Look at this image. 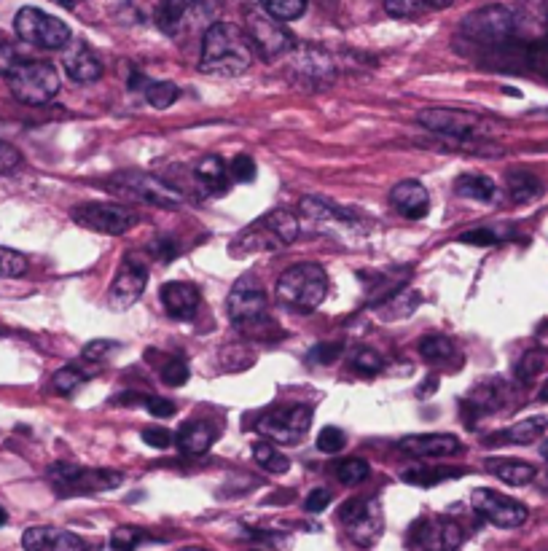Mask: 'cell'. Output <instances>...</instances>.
Segmentation results:
<instances>
[{"mask_svg": "<svg viewBox=\"0 0 548 551\" xmlns=\"http://www.w3.org/2000/svg\"><path fill=\"white\" fill-rule=\"evenodd\" d=\"M229 178L234 183H250L256 178V162L248 154L234 156L232 164H229Z\"/></svg>", "mask_w": 548, "mask_h": 551, "instance_id": "obj_43", "label": "cell"}, {"mask_svg": "<svg viewBox=\"0 0 548 551\" xmlns=\"http://www.w3.org/2000/svg\"><path fill=\"white\" fill-rule=\"evenodd\" d=\"M452 476H460L457 468H430V465H417V468H409L403 471L401 479L406 484H414V487H436V484L452 479Z\"/></svg>", "mask_w": 548, "mask_h": 551, "instance_id": "obj_30", "label": "cell"}, {"mask_svg": "<svg viewBox=\"0 0 548 551\" xmlns=\"http://www.w3.org/2000/svg\"><path fill=\"white\" fill-rule=\"evenodd\" d=\"M489 474L500 479L503 484H511V487H527L538 479V471L535 465L524 463V460H516V457H489L484 463Z\"/></svg>", "mask_w": 548, "mask_h": 551, "instance_id": "obj_23", "label": "cell"}, {"mask_svg": "<svg viewBox=\"0 0 548 551\" xmlns=\"http://www.w3.org/2000/svg\"><path fill=\"white\" fill-rule=\"evenodd\" d=\"M229 315L234 326L245 328L266 318V291L256 275H242L229 293Z\"/></svg>", "mask_w": 548, "mask_h": 551, "instance_id": "obj_16", "label": "cell"}, {"mask_svg": "<svg viewBox=\"0 0 548 551\" xmlns=\"http://www.w3.org/2000/svg\"><path fill=\"white\" fill-rule=\"evenodd\" d=\"M140 439L146 441L148 447L167 449L172 444V433L167 428H146V431L140 433Z\"/></svg>", "mask_w": 548, "mask_h": 551, "instance_id": "obj_51", "label": "cell"}, {"mask_svg": "<svg viewBox=\"0 0 548 551\" xmlns=\"http://www.w3.org/2000/svg\"><path fill=\"white\" fill-rule=\"evenodd\" d=\"M213 439V428L207 422H186V425H180L175 444L186 455H205L210 444H213Z\"/></svg>", "mask_w": 548, "mask_h": 551, "instance_id": "obj_25", "label": "cell"}, {"mask_svg": "<svg viewBox=\"0 0 548 551\" xmlns=\"http://www.w3.org/2000/svg\"><path fill=\"white\" fill-rule=\"evenodd\" d=\"M390 205L406 218H422L428 213L430 197L428 189L420 181H403L390 191Z\"/></svg>", "mask_w": 548, "mask_h": 551, "instance_id": "obj_22", "label": "cell"}, {"mask_svg": "<svg viewBox=\"0 0 548 551\" xmlns=\"http://www.w3.org/2000/svg\"><path fill=\"white\" fill-rule=\"evenodd\" d=\"M180 551H207V549H199V546H189V549H180Z\"/></svg>", "mask_w": 548, "mask_h": 551, "instance_id": "obj_62", "label": "cell"}, {"mask_svg": "<svg viewBox=\"0 0 548 551\" xmlns=\"http://www.w3.org/2000/svg\"><path fill=\"white\" fill-rule=\"evenodd\" d=\"M248 38L253 49H256L264 60H274L280 54L291 52L296 41L293 35L283 27V22L272 19L266 11H250L248 14Z\"/></svg>", "mask_w": 548, "mask_h": 551, "instance_id": "obj_14", "label": "cell"}, {"mask_svg": "<svg viewBox=\"0 0 548 551\" xmlns=\"http://www.w3.org/2000/svg\"><path fill=\"white\" fill-rule=\"evenodd\" d=\"M178 97H180V89L175 87L172 81H151L146 89V100L154 105V108H159V111L170 108Z\"/></svg>", "mask_w": 548, "mask_h": 551, "instance_id": "obj_38", "label": "cell"}, {"mask_svg": "<svg viewBox=\"0 0 548 551\" xmlns=\"http://www.w3.org/2000/svg\"><path fill=\"white\" fill-rule=\"evenodd\" d=\"M460 242H468V245H495V242H500V237L495 232H489V229H473V232H465Z\"/></svg>", "mask_w": 548, "mask_h": 551, "instance_id": "obj_53", "label": "cell"}, {"mask_svg": "<svg viewBox=\"0 0 548 551\" xmlns=\"http://www.w3.org/2000/svg\"><path fill=\"white\" fill-rule=\"evenodd\" d=\"M73 221L89 232L116 237V234H127L129 229H135L140 218L135 210L116 205V202H84L73 210Z\"/></svg>", "mask_w": 548, "mask_h": 551, "instance_id": "obj_12", "label": "cell"}, {"mask_svg": "<svg viewBox=\"0 0 548 551\" xmlns=\"http://www.w3.org/2000/svg\"><path fill=\"white\" fill-rule=\"evenodd\" d=\"M540 401H546V404H548V382L543 385V390H540Z\"/></svg>", "mask_w": 548, "mask_h": 551, "instance_id": "obj_59", "label": "cell"}, {"mask_svg": "<svg viewBox=\"0 0 548 551\" xmlns=\"http://www.w3.org/2000/svg\"><path fill=\"white\" fill-rule=\"evenodd\" d=\"M54 538V527H27L22 535V549L25 551H49Z\"/></svg>", "mask_w": 548, "mask_h": 551, "instance_id": "obj_42", "label": "cell"}, {"mask_svg": "<svg viewBox=\"0 0 548 551\" xmlns=\"http://www.w3.org/2000/svg\"><path fill=\"white\" fill-rule=\"evenodd\" d=\"M312 425V409L304 404L269 409L256 420V433L269 444H296L307 436Z\"/></svg>", "mask_w": 548, "mask_h": 551, "instance_id": "obj_9", "label": "cell"}, {"mask_svg": "<svg viewBox=\"0 0 548 551\" xmlns=\"http://www.w3.org/2000/svg\"><path fill=\"white\" fill-rule=\"evenodd\" d=\"M6 519H9V514H6V508L0 506V525H6Z\"/></svg>", "mask_w": 548, "mask_h": 551, "instance_id": "obj_60", "label": "cell"}, {"mask_svg": "<svg viewBox=\"0 0 548 551\" xmlns=\"http://www.w3.org/2000/svg\"><path fill=\"white\" fill-rule=\"evenodd\" d=\"M398 449L411 457H446L460 452V439L452 433H414L398 441Z\"/></svg>", "mask_w": 548, "mask_h": 551, "instance_id": "obj_20", "label": "cell"}, {"mask_svg": "<svg viewBox=\"0 0 548 551\" xmlns=\"http://www.w3.org/2000/svg\"><path fill=\"white\" fill-rule=\"evenodd\" d=\"M162 379H164V385H172V388L186 385V379H189V363L180 361V358H172V361L164 363Z\"/></svg>", "mask_w": 548, "mask_h": 551, "instance_id": "obj_45", "label": "cell"}, {"mask_svg": "<svg viewBox=\"0 0 548 551\" xmlns=\"http://www.w3.org/2000/svg\"><path fill=\"white\" fill-rule=\"evenodd\" d=\"M19 62L22 60H19L17 49H14L11 44H6V41H0V76H9Z\"/></svg>", "mask_w": 548, "mask_h": 551, "instance_id": "obj_52", "label": "cell"}, {"mask_svg": "<svg viewBox=\"0 0 548 551\" xmlns=\"http://www.w3.org/2000/svg\"><path fill=\"white\" fill-rule=\"evenodd\" d=\"M111 353H116V345L108 342V339H97V342H89V345L84 347V361L100 366Z\"/></svg>", "mask_w": 548, "mask_h": 551, "instance_id": "obj_49", "label": "cell"}, {"mask_svg": "<svg viewBox=\"0 0 548 551\" xmlns=\"http://www.w3.org/2000/svg\"><path fill=\"white\" fill-rule=\"evenodd\" d=\"M436 382H438L436 377H430L428 382H422V385H428V388H420V396H430V393L436 390Z\"/></svg>", "mask_w": 548, "mask_h": 551, "instance_id": "obj_56", "label": "cell"}, {"mask_svg": "<svg viewBox=\"0 0 548 551\" xmlns=\"http://www.w3.org/2000/svg\"><path fill=\"white\" fill-rule=\"evenodd\" d=\"M334 471L339 482L347 484V487H355V484H360L369 476V463L363 457H347V460L336 465Z\"/></svg>", "mask_w": 548, "mask_h": 551, "instance_id": "obj_36", "label": "cell"}, {"mask_svg": "<svg viewBox=\"0 0 548 551\" xmlns=\"http://www.w3.org/2000/svg\"><path fill=\"white\" fill-rule=\"evenodd\" d=\"M11 95L25 105H46L60 95V73L52 62L22 60L9 73Z\"/></svg>", "mask_w": 548, "mask_h": 551, "instance_id": "obj_4", "label": "cell"}, {"mask_svg": "<svg viewBox=\"0 0 548 551\" xmlns=\"http://www.w3.org/2000/svg\"><path fill=\"white\" fill-rule=\"evenodd\" d=\"M108 186H111L113 194H119V197L124 199H132V202H143V205H156V207L183 205L180 191H175L172 186L159 181L156 175L119 173V175H113L111 181H108Z\"/></svg>", "mask_w": 548, "mask_h": 551, "instance_id": "obj_10", "label": "cell"}, {"mask_svg": "<svg viewBox=\"0 0 548 551\" xmlns=\"http://www.w3.org/2000/svg\"><path fill=\"white\" fill-rule=\"evenodd\" d=\"M506 191L516 205H527V202L543 197V181L530 170H511L506 175Z\"/></svg>", "mask_w": 548, "mask_h": 551, "instance_id": "obj_24", "label": "cell"}, {"mask_svg": "<svg viewBox=\"0 0 548 551\" xmlns=\"http://www.w3.org/2000/svg\"><path fill=\"white\" fill-rule=\"evenodd\" d=\"M527 65H530L532 73H538L543 81H548V35L546 38H540L532 46H527Z\"/></svg>", "mask_w": 548, "mask_h": 551, "instance_id": "obj_40", "label": "cell"}, {"mask_svg": "<svg viewBox=\"0 0 548 551\" xmlns=\"http://www.w3.org/2000/svg\"><path fill=\"white\" fill-rule=\"evenodd\" d=\"M54 3H60L65 9H73V6H76V0H54Z\"/></svg>", "mask_w": 548, "mask_h": 551, "instance_id": "obj_58", "label": "cell"}, {"mask_svg": "<svg viewBox=\"0 0 548 551\" xmlns=\"http://www.w3.org/2000/svg\"><path fill=\"white\" fill-rule=\"evenodd\" d=\"M540 334H543V339H546V345H548V326L540 328Z\"/></svg>", "mask_w": 548, "mask_h": 551, "instance_id": "obj_61", "label": "cell"}, {"mask_svg": "<svg viewBox=\"0 0 548 551\" xmlns=\"http://www.w3.org/2000/svg\"><path fill=\"white\" fill-rule=\"evenodd\" d=\"M100 369H92L89 366V361H78V363H70V366H65V369H60L57 374H54L52 385L54 390L60 393V396H70L73 390L78 388V385H84L86 379H92Z\"/></svg>", "mask_w": 548, "mask_h": 551, "instance_id": "obj_28", "label": "cell"}, {"mask_svg": "<svg viewBox=\"0 0 548 551\" xmlns=\"http://www.w3.org/2000/svg\"><path fill=\"white\" fill-rule=\"evenodd\" d=\"M49 551H89V546H86L76 533H68V530H54Z\"/></svg>", "mask_w": 548, "mask_h": 551, "instance_id": "obj_47", "label": "cell"}, {"mask_svg": "<svg viewBox=\"0 0 548 551\" xmlns=\"http://www.w3.org/2000/svg\"><path fill=\"white\" fill-rule=\"evenodd\" d=\"M253 460L269 474H285L291 468V460L277 449V444H269V441H256L253 444Z\"/></svg>", "mask_w": 548, "mask_h": 551, "instance_id": "obj_31", "label": "cell"}, {"mask_svg": "<svg viewBox=\"0 0 548 551\" xmlns=\"http://www.w3.org/2000/svg\"><path fill=\"white\" fill-rule=\"evenodd\" d=\"M328 293V275L320 264H296L277 280V299L299 312L317 310Z\"/></svg>", "mask_w": 548, "mask_h": 551, "instance_id": "obj_3", "label": "cell"}, {"mask_svg": "<svg viewBox=\"0 0 548 551\" xmlns=\"http://www.w3.org/2000/svg\"><path fill=\"white\" fill-rule=\"evenodd\" d=\"M420 353L425 361L444 363L454 355V342L449 336H425L420 342Z\"/></svg>", "mask_w": 548, "mask_h": 551, "instance_id": "obj_34", "label": "cell"}, {"mask_svg": "<svg viewBox=\"0 0 548 551\" xmlns=\"http://www.w3.org/2000/svg\"><path fill=\"white\" fill-rule=\"evenodd\" d=\"M420 127L436 132V135H446L449 140H479L489 135V121L476 116V113L460 111V108H428L417 116Z\"/></svg>", "mask_w": 548, "mask_h": 551, "instance_id": "obj_7", "label": "cell"}, {"mask_svg": "<svg viewBox=\"0 0 548 551\" xmlns=\"http://www.w3.org/2000/svg\"><path fill=\"white\" fill-rule=\"evenodd\" d=\"M339 355H342V345H339V342H320V345L307 355V361L328 366V363H334Z\"/></svg>", "mask_w": 548, "mask_h": 551, "instance_id": "obj_48", "label": "cell"}, {"mask_svg": "<svg viewBox=\"0 0 548 551\" xmlns=\"http://www.w3.org/2000/svg\"><path fill=\"white\" fill-rule=\"evenodd\" d=\"M197 181L205 186L207 191L213 194H223L229 189V167L223 164L221 156H205L202 162L197 164Z\"/></svg>", "mask_w": 548, "mask_h": 551, "instance_id": "obj_27", "label": "cell"}, {"mask_svg": "<svg viewBox=\"0 0 548 551\" xmlns=\"http://www.w3.org/2000/svg\"><path fill=\"white\" fill-rule=\"evenodd\" d=\"M49 482L60 495H92V492L116 490L124 476L116 471H97V468H78V465L54 463L49 468Z\"/></svg>", "mask_w": 548, "mask_h": 551, "instance_id": "obj_8", "label": "cell"}, {"mask_svg": "<svg viewBox=\"0 0 548 551\" xmlns=\"http://www.w3.org/2000/svg\"><path fill=\"white\" fill-rule=\"evenodd\" d=\"M146 406H148V412L154 414V417H172V414L178 412V409H175V404H172V401H167V398H148L146 401Z\"/></svg>", "mask_w": 548, "mask_h": 551, "instance_id": "obj_55", "label": "cell"}, {"mask_svg": "<svg viewBox=\"0 0 548 551\" xmlns=\"http://www.w3.org/2000/svg\"><path fill=\"white\" fill-rule=\"evenodd\" d=\"M540 455H543V460H546V463H548V439L543 441V444H540Z\"/></svg>", "mask_w": 548, "mask_h": 551, "instance_id": "obj_57", "label": "cell"}, {"mask_svg": "<svg viewBox=\"0 0 548 551\" xmlns=\"http://www.w3.org/2000/svg\"><path fill=\"white\" fill-rule=\"evenodd\" d=\"M299 232V218L293 216L291 210H269L237 234V240L229 245V253L234 259L274 253V250H283L299 240Z\"/></svg>", "mask_w": 548, "mask_h": 551, "instance_id": "obj_2", "label": "cell"}, {"mask_svg": "<svg viewBox=\"0 0 548 551\" xmlns=\"http://www.w3.org/2000/svg\"><path fill=\"white\" fill-rule=\"evenodd\" d=\"M328 503H331V492H328V490H312V492H309L307 503H304V508H307L309 514H317V511L328 508Z\"/></svg>", "mask_w": 548, "mask_h": 551, "instance_id": "obj_54", "label": "cell"}, {"mask_svg": "<svg viewBox=\"0 0 548 551\" xmlns=\"http://www.w3.org/2000/svg\"><path fill=\"white\" fill-rule=\"evenodd\" d=\"M411 541L417 543L422 551H460L465 541V530L454 519L428 517L414 525Z\"/></svg>", "mask_w": 548, "mask_h": 551, "instance_id": "obj_18", "label": "cell"}, {"mask_svg": "<svg viewBox=\"0 0 548 551\" xmlns=\"http://www.w3.org/2000/svg\"><path fill=\"white\" fill-rule=\"evenodd\" d=\"M148 285V267L146 261L140 259L137 253H129L121 269L113 277L111 291H108V304L111 310L124 312L129 310L132 304H137V299L143 296Z\"/></svg>", "mask_w": 548, "mask_h": 551, "instance_id": "obj_15", "label": "cell"}, {"mask_svg": "<svg viewBox=\"0 0 548 551\" xmlns=\"http://www.w3.org/2000/svg\"><path fill=\"white\" fill-rule=\"evenodd\" d=\"M143 541H146V533H143L140 527L124 525L119 527V530H113L111 551H135Z\"/></svg>", "mask_w": 548, "mask_h": 551, "instance_id": "obj_39", "label": "cell"}, {"mask_svg": "<svg viewBox=\"0 0 548 551\" xmlns=\"http://www.w3.org/2000/svg\"><path fill=\"white\" fill-rule=\"evenodd\" d=\"M417 304H420V296H417V293H395V296L385 299V307H379V312H382L387 320H401L417 310Z\"/></svg>", "mask_w": 548, "mask_h": 551, "instance_id": "obj_35", "label": "cell"}, {"mask_svg": "<svg viewBox=\"0 0 548 551\" xmlns=\"http://www.w3.org/2000/svg\"><path fill=\"white\" fill-rule=\"evenodd\" d=\"M62 65H65V73L78 84H95L97 78H103V62L84 41H73L65 46Z\"/></svg>", "mask_w": 548, "mask_h": 551, "instance_id": "obj_19", "label": "cell"}, {"mask_svg": "<svg viewBox=\"0 0 548 551\" xmlns=\"http://www.w3.org/2000/svg\"><path fill=\"white\" fill-rule=\"evenodd\" d=\"M546 366L548 350H530L522 355V361L516 363V377H519V382H532Z\"/></svg>", "mask_w": 548, "mask_h": 551, "instance_id": "obj_37", "label": "cell"}, {"mask_svg": "<svg viewBox=\"0 0 548 551\" xmlns=\"http://www.w3.org/2000/svg\"><path fill=\"white\" fill-rule=\"evenodd\" d=\"M159 296H162V304H164V310H167V315H172L175 320L194 318L199 310V302H202L197 285L183 283V280L164 283Z\"/></svg>", "mask_w": 548, "mask_h": 551, "instance_id": "obj_21", "label": "cell"}, {"mask_svg": "<svg viewBox=\"0 0 548 551\" xmlns=\"http://www.w3.org/2000/svg\"><path fill=\"white\" fill-rule=\"evenodd\" d=\"M207 17V0H164L156 11V25L164 35L180 38Z\"/></svg>", "mask_w": 548, "mask_h": 551, "instance_id": "obj_17", "label": "cell"}, {"mask_svg": "<svg viewBox=\"0 0 548 551\" xmlns=\"http://www.w3.org/2000/svg\"><path fill=\"white\" fill-rule=\"evenodd\" d=\"M27 272V259L19 250L0 248V277H19Z\"/></svg>", "mask_w": 548, "mask_h": 551, "instance_id": "obj_41", "label": "cell"}, {"mask_svg": "<svg viewBox=\"0 0 548 551\" xmlns=\"http://www.w3.org/2000/svg\"><path fill=\"white\" fill-rule=\"evenodd\" d=\"M19 162H22V154L17 148L0 140V175H9L11 170H17Z\"/></svg>", "mask_w": 548, "mask_h": 551, "instance_id": "obj_50", "label": "cell"}, {"mask_svg": "<svg viewBox=\"0 0 548 551\" xmlns=\"http://www.w3.org/2000/svg\"><path fill=\"white\" fill-rule=\"evenodd\" d=\"M339 522L344 525L352 543L358 546H374L385 530V517L377 498H352L339 508Z\"/></svg>", "mask_w": 548, "mask_h": 551, "instance_id": "obj_11", "label": "cell"}, {"mask_svg": "<svg viewBox=\"0 0 548 551\" xmlns=\"http://www.w3.org/2000/svg\"><path fill=\"white\" fill-rule=\"evenodd\" d=\"M446 3L452 0H385V11L395 19H409L428 9H441Z\"/></svg>", "mask_w": 548, "mask_h": 551, "instance_id": "obj_32", "label": "cell"}, {"mask_svg": "<svg viewBox=\"0 0 548 551\" xmlns=\"http://www.w3.org/2000/svg\"><path fill=\"white\" fill-rule=\"evenodd\" d=\"M460 33L473 46L497 49V46H508L514 41L516 33H519V19H516L514 11L503 9V6H489V9H481L471 17H465Z\"/></svg>", "mask_w": 548, "mask_h": 551, "instance_id": "obj_5", "label": "cell"}, {"mask_svg": "<svg viewBox=\"0 0 548 551\" xmlns=\"http://www.w3.org/2000/svg\"><path fill=\"white\" fill-rule=\"evenodd\" d=\"M14 30L17 35L30 46L38 49H65L70 44V27L62 19L46 14V11L35 9V6H25L14 19Z\"/></svg>", "mask_w": 548, "mask_h": 551, "instance_id": "obj_6", "label": "cell"}, {"mask_svg": "<svg viewBox=\"0 0 548 551\" xmlns=\"http://www.w3.org/2000/svg\"><path fill=\"white\" fill-rule=\"evenodd\" d=\"M344 433L339 431V428H334V425H328V428H323V431L317 433V449L320 452H326V455H336V452H342L344 449Z\"/></svg>", "mask_w": 548, "mask_h": 551, "instance_id": "obj_44", "label": "cell"}, {"mask_svg": "<svg viewBox=\"0 0 548 551\" xmlns=\"http://www.w3.org/2000/svg\"><path fill=\"white\" fill-rule=\"evenodd\" d=\"M471 506L481 519H487L489 525L503 527V530L522 527L524 522H527V517H530V511H527L524 503L508 498V495H503V492L487 490V487L473 490Z\"/></svg>", "mask_w": 548, "mask_h": 551, "instance_id": "obj_13", "label": "cell"}, {"mask_svg": "<svg viewBox=\"0 0 548 551\" xmlns=\"http://www.w3.org/2000/svg\"><path fill=\"white\" fill-rule=\"evenodd\" d=\"M258 3L277 22H293L307 9V0H258Z\"/></svg>", "mask_w": 548, "mask_h": 551, "instance_id": "obj_33", "label": "cell"}, {"mask_svg": "<svg viewBox=\"0 0 548 551\" xmlns=\"http://www.w3.org/2000/svg\"><path fill=\"white\" fill-rule=\"evenodd\" d=\"M454 191L465 199H476V202H492L497 194L495 181L487 175H460L454 183Z\"/></svg>", "mask_w": 548, "mask_h": 551, "instance_id": "obj_29", "label": "cell"}, {"mask_svg": "<svg viewBox=\"0 0 548 551\" xmlns=\"http://www.w3.org/2000/svg\"><path fill=\"white\" fill-rule=\"evenodd\" d=\"M548 428V417H530V420L516 422L511 428H506L503 433H497L492 439H487V444H497V441H503V444H530V441L540 439Z\"/></svg>", "mask_w": 548, "mask_h": 551, "instance_id": "obj_26", "label": "cell"}, {"mask_svg": "<svg viewBox=\"0 0 548 551\" xmlns=\"http://www.w3.org/2000/svg\"><path fill=\"white\" fill-rule=\"evenodd\" d=\"M253 57H256V49L242 27L232 22H215L207 27L205 38H202L199 70L207 76L234 78L242 76L253 65Z\"/></svg>", "mask_w": 548, "mask_h": 551, "instance_id": "obj_1", "label": "cell"}, {"mask_svg": "<svg viewBox=\"0 0 548 551\" xmlns=\"http://www.w3.org/2000/svg\"><path fill=\"white\" fill-rule=\"evenodd\" d=\"M352 366L360 371V374H379L382 371V358H379V353H374V350H369V347H360L358 353L352 355Z\"/></svg>", "mask_w": 548, "mask_h": 551, "instance_id": "obj_46", "label": "cell"}]
</instances>
